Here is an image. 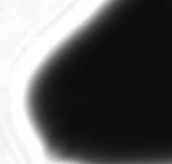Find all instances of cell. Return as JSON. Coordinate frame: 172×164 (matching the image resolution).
I'll use <instances>...</instances> for the list:
<instances>
[{"instance_id":"obj_1","label":"cell","mask_w":172,"mask_h":164,"mask_svg":"<svg viewBox=\"0 0 172 164\" xmlns=\"http://www.w3.org/2000/svg\"><path fill=\"white\" fill-rule=\"evenodd\" d=\"M27 116L62 164H172V0H105L32 75Z\"/></svg>"}]
</instances>
